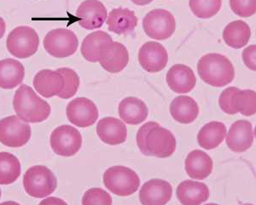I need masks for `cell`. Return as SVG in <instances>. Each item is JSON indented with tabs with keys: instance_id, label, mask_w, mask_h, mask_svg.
Here are the masks:
<instances>
[{
	"instance_id": "cell-1",
	"label": "cell",
	"mask_w": 256,
	"mask_h": 205,
	"mask_svg": "<svg viewBox=\"0 0 256 205\" xmlns=\"http://www.w3.org/2000/svg\"><path fill=\"white\" fill-rule=\"evenodd\" d=\"M13 107L18 117L26 123H41L46 120L52 113L49 103L26 84L20 85L16 91Z\"/></svg>"
},
{
	"instance_id": "cell-2",
	"label": "cell",
	"mask_w": 256,
	"mask_h": 205,
	"mask_svg": "<svg viewBox=\"0 0 256 205\" xmlns=\"http://www.w3.org/2000/svg\"><path fill=\"white\" fill-rule=\"evenodd\" d=\"M198 72L206 84L218 88L230 84L235 78V69L230 60L217 53L204 55L198 61Z\"/></svg>"
},
{
	"instance_id": "cell-3",
	"label": "cell",
	"mask_w": 256,
	"mask_h": 205,
	"mask_svg": "<svg viewBox=\"0 0 256 205\" xmlns=\"http://www.w3.org/2000/svg\"><path fill=\"white\" fill-rule=\"evenodd\" d=\"M24 187L30 196L43 199L54 193L58 188V180L46 166L36 165L26 171L24 177Z\"/></svg>"
},
{
	"instance_id": "cell-4",
	"label": "cell",
	"mask_w": 256,
	"mask_h": 205,
	"mask_svg": "<svg viewBox=\"0 0 256 205\" xmlns=\"http://www.w3.org/2000/svg\"><path fill=\"white\" fill-rule=\"evenodd\" d=\"M104 184L110 193L120 197L135 194L140 186L137 173L125 166H113L104 174Z\"/></svg>"
},
{
	"instance_id": "cell-5",
	"label": "cell",
	"mask_w": 256,
	"mask_h": 205,
	"mask_svg": "<svg viewBox=\"0 0 256 205\" xmlns=\"http://www.w3.org/2000/svg\"><path fill=\"white\" fill-rule=\"evenodd\" d=\"M40 45V38L30 26H18L10 32L6 41L7 49L15 57L25 59L34 55Z\"/></svg>"
},
{
	"instance_id": "cell-6",
	"label": "cell",
	"mask_w": 256,
	"mask_h": 205,
	"mask_svg": "<svg viewBox=\"0 0 256 205\" xmlns=\"http://www.w3.org/2000/svg\"><path fill=\"white\" fill-rule=\"evenodd\" d=\"M78 45L77 36L70 29H54L50 31L44 38V49L54 57H68L76 52Z\"/></svg>"
},
{
	"instance_id": "cell-7",
	"label": "cell",
	"mask_w": 256,
	"mask_h": 205,
	"mask_svg": "<svg viewBox=\"0 0 256 205\" xmlns=\"http://www.w3.org/2000/svg\"><path fill=\"white\" fill-rule=\"evenodd\" d=\"M143 27L150 38L165 40L170 38L176 29L175 18L171 12L162 9H153L146 14Z\"/></svg>"
},
{
	"instance_id": "cell-8",
	"label": "cell",
	"mask_w": 256,
	"mask_h": 205,
	"mask_svg": "<svg viewBox=\"0 0 256 205\" xmlns=\"http://www.w3.org/2000/svg\"><path fill=\"white\" fill-rule=\"evenodd\" d=\"M31 127L18 116L0 120V142L10 148H22L30 142Z\"/></svg>"
},
{
	"instance_id": "cell-9",
	"label": "cell",
	"mask_w": 256,
	"mask_h": 205,
	"mask_svg": "<svg viewBox=\"0 0 256 205\" xmlns=\"http://www.w3.org/2000/svg\"><path fill=\"white\" fill-rule=\"evenodd\" d=\"M50 142L53 152L59 156H74L82 148V134L73 126L62 125L53 130Z\"/></svg>"
},
{
	"instance_id": "cell-10",
	"label": "cell",
	"mask_w": 256,
	"mask_h": 205,
	"mask_svg": "<svg viewBox=\"0 0 256 205\" xmlns=\"http://www.w3.org/2000/svg\"><path fill=\"white\" fill-rule=\"evenodd\" d=\"M146 146L150 156L164 159L172 156L176 150L177 142L174 134L159 124L148 132Z\"/></svg>"
},
{
	"instance_id": "cell-11",
	"label": "cell",
	"mask_w": 256,
	"mask_h": 205,
	"mask_svg": "<svg viewBox=\"0 0 256 205\" xmlns=\"http://www.w3.org/2000/svg\"><path fill=\"white\" fill-rule=\"evenodd\" d=\"M70 123L80 128L94 125L98 119V109L90 99L79 97L70 101L66 109Z\"/></svg>"
},
{
	"instance_id": "cell-12",
	"label": "cell",
	"mask_w": 256,
	"mask_h": 205,
	"mask_svg": "<svg viewBox=\"0 0 256 205\" xmlns=\"http://www.w3.org/2000/svg\"><path fill=\"white\" fill-rule=\"evenodd\" d=\"M99 62L105 71L110 73L122 72L129 62L128 49L118 42L104 43L100 49Z\"/></svg>"
},
{
	"instance_id": "cell-13",
	"label": "cell",
	"mask_w": 256,
	"mask_h": 205,
	"mask_svg": "<svg viewBox=\"0 0 256 205\" xmlns=\"http://www.w3.org/2000/svg\"><path fill=\"white\" fill-rule=\"evenodd\" d=\"M138 61L146 72H160L168 65V54L166 48L158 42H147L140 48Z\"/></svg>"
},
{
	"instance_id": "cell-14",
	"label": "cell",
	"mask_w": 256,
	"mask_h": 205,
	"mask_svg": "<svg viewBox=\"0 0 256 205\" xmlns=\"http://www.w3.org/2000/svg\"><path fill=\"white\" fill-rule=\"evenodd\" d=\"M172 188L166 181L152 179L146 182L140 191V200L142 205H166L171 200Z\"/></svg>"
},
{
	"instance_id": "cell-15",
	"label": "cell",
	"mask_w": 256,
	"mask_h": 205,
	"mask_svg": "<svg viewBox=\"0 0 256 205\" xmlns=\"http://www.w3.org/2000/svg\"><path fill=\"white\" fill-rule=\"evenodd\" d=\"M107 9L98 0H86L80 4L76 11L80 26L88 30L99 28L107 18Z\"/></svg>"
},
{
	"instance_id": "cell-16",
	"label": "cell",
	"mask_w": 256,
	"mask_h": 205,
	"mask_svg": "<svg viewBox=\"0 0 256 205\" xmlns=\"http://www.w3.org/2000/svg\"><path fill=\"white\" fill-rule=\"evenodd\" d=\"M226 145L235 153H244L252 147L254 135L253 126L247 120H238L230 126L227 134Z\"/></svg>"
},
{
	"instance_id": "cell-17",
	"label": "cell",
	"mask_w": 256,
	"mask_h": 205,
	"mask_svg": "<svg viewBox=\"0 0 256 205\" xmlns=\"http://www.w3.org/2000/svg\"><path fill=\"white\" fill-rule=\"evenodd\" d=\"M166 80L169 88L178 94L190 92L196 84L193 70L184 64L174 65L166 73Z\"/></svg>"
},
{
	"instance_id": "cell-18",
	"label": "cell",
	"mask_w": 256,
	"mask_h": 205,
	"mask_svg": "<svg viewBox=\"0 0 256 205\" xmlns=\"http://www.w3.org/2000/svg\"><path fill=\"white\" fill-rule=\"evenodd\" d=\"M96 133L105 144L116 146L126 142L128 129L120 119L107 117L99 120L96 125Z\"/></svg>"
},
{
	"instance_id": "cell-19",
	"label": "cell",
	"mask_w": 256,
	"mask_h": 205,
	"mask_svg": "<svg viewBox=\"0 0 256 205\" xmlns=\"http://www.w3.org/2000/svg\"><path fill=\"white\" fill-rule=\"evenodd\" d=\"M34 86L38 94L46 98L58 96L64 88L62 76L52 70H41L34 78Z\"/></svg>"
},
{
	"instance_id": "cell-20",
	"label": "cell",
	"mask_w": 256,
	"mask_h": 205,
	"mask_svg": "<svg viewBox=\"0 0 256 205\" xmlns=\"http://www.w3.org/2000/svg\"><path fill=\"white\" fill-rule=\"evenodd\" d=\"M176 194L182 205H198L208 201L210 194L206 184L186 180L178 186Z\"/></svg>"
},
{
	"instance_id": "cell-21",
	"label": "cell",
	"mask_w": 256,
	"mask_h": 205,
	"mask_svg": "<svg viewBox=\"0 0 256 205\" xmlns=\"http://www.w3.org/2000/svg\"><path fill=\"white\" fill-rule=\"evenodd\" d=\"M106 23L110 32L118 35L129 34L137 27L138 17L132 10L117 8L111 10Z\"/></svg>"
},
{
	"instance_id": "cell-22",
	"label": "cell",
	"mask_w": 256,
	"mask_h": 205,
	"mask_svg": "<svg viewBox=\"0 0 256 205\" xmlns=\"http://www.w3.org/2000/svg\"><path fill=\"white\" fill-rule=\"evenodd\" d=\"M212 159L204 151L193 150L187 155L186 171L192 179H206L212 173Z\"/></svg>"
},
{
	"instance_id": "cell-23",
	"label": "cell",
	"mask_w": 256,
	"mask_h": 205,
	"mask_svg": "<svg viewBox=\"0 0 256 205\" xmlns=\"http://www.w3.org/2000/svg\"><path fill=\"white\" fill-rule=\"evenodd\" d=\"M148 110L142 100L136 97H126L119 104V115L123 121L131 125H137L146 121Z\"/></svg>"
},
{
	"instance_id": "cell-24",
	"label": "cell",
	"mask_w": 256,
	"mask_h": 205,
	"mask_svg": "<svg viewBox=\"0 0 256 205\" xmlns=\"http://www.w3.org/2000/svg\"><path fill=\"white\" fill-rule=\"evenodd\" d=\"M25 68L20 61L8 58L0 61V88L12 90L24 81Z\"/></svg>"
},
{
	"instance_id": "cell-25",
	"label": "cell",
	"mask_w": 256,
	"mask_h": 205,
	"mask_svg": "<svg viewBox=\"0 0 256 205\" xmlns=\"http://www.w3.org/2000/svg\"><path fill=\"white\" fill-rule=\"evenodd\" d=\"M170 113L178 123L192 124L198 119L199 107L195 100L190 96H178L171 102Z\"/></svg>"
},
{
	"instance_id": "cell-26",
	"label": "cell",
	"mask_w": 256,
	"mask_h": 205,
	"mask_svg": "<svg viewBox=\"0 0 256 205\" xmlns=\"http://www.w3.org/2000/svg\"><path fill=\"white\" fill-rule=\"evenodd\" d=\"M226 136V127L223 123L212 121L205 124L198 135V142L205 150H212L222 144Z\"/></svg>"
},
{
	"instance_id": "cell-27",
	"label": "cell",
	"mask_w": 256,
	"mask_h": 205,
	"mask_svg": "<svg viewBox=\"0 0 256 205\" xmlns=\"http://www.w3.org/2000/svg\"><path fill=\"white\" fill-rule=\"evenodd\" d=\"M250 37V27L242 20L230 22L226 26L223 32L224 42L233 49H241L246 46Z\"/></svg>"
},
{
	"instance_id": "cell-28",
	"label": "cell",
	"mask_w": 256,
	"mask_h": 205,
	"mask_svg": "<svg viewBox=\"0 0 256 205\" xmlns=\"http://www.w3.org/2000/svg\"><path fill=\"white\" fill-rule=\"evenodd\" d=\"M112 41L110 35L104 31H96L88 35L82 42L80 50L83 57L90 62H98L102 45Z\"/></svg>"
},
{
	"instance_id": "cell-29",
	"label": "cell",
	"mask_w": 256,
	"mask_h": 205,
	"mask_svg": "<svg viewBox=\"0 0 256 205\" xmlns=\"http://www.w3.org/2000/svg\"><path fill=\"white\" fill-rule=\"evenodd\" d=\"M22 167L19 159L12 153H0V185L12 184L20 177Z\"/></svg>"
},
{
	"instance_id": "cell-30",
	"label": "cell",
	"mask_w": 256,
	"mask_h": 205,
	"mask_svg": "<svg viewBox=\"0 0 256 205\" xmlns=\"http://www.w3.org/2000/svg\"><path fill=\"white\" fill-rule=\"evenodd\" d=\"M232 104L238 113L244 116L254 115L256 113V91L238 89L233 95Z\"/></svg>"
},
{
	"instance_id": "cell-31",
	"label": "cell",
	"mask_w": 256,
	"mask_h": 205,
	"mask_svg": "<svg viewBox=\"0 0 256 205\" xmlns=\"http://www.w3.org/2000/svg\"><path fill=\"white\" fill-rule=\"evenodd\" d=\"M189 5L196 17L210 19L222 9V0H190Z\"/></svg>"
},
{
	"instance_id": "cell-32",
	"label": "cell",
	"mask_w": 256,
	"mask_h": 205,
	"mask_svg": "<svg viewBox=\"0 0 256 205\" xmlns=\"http://www.w3.org/2000/svg\"><path fill=\"white\" fill-rule=\"evenodd\" d=\"M56 72H59L64 79V90L58 96L65 100L73 97L78 91L80 84L79 75L73 69L68 67L59 68Z\"/></svg>"
},
{
	"instance_id": "cell-33",
	"label": "cell",
	"mask_w": 256,
	"mask_h": 205,
	"mask_svg": "<svg viewBox=\"0 0 256 205\" xmlns=\"http://www.w3.org/2000/svg\"><path fill=\"white\" fill-rule=\"evenodd\" d=\"M110 195L102 188H90L86 192L82 199V205H112Z\"/></svg>"
},
{
	"instance_id": "cell-34",
	"label": "cell",
	"mask_w": 256,
	"mask_h": 205,
	"mask_svg": "<svg viewBox=\"0 0 256 205\" xmlns=\"http://www.w3.org/2000/svg\"><path fill=\"white\" fill-rule=\"evenodd\" d=\"M230 9L241 17H250L256 12V0H230Z\"/></svg>"
},
{
	"instance_id": "cell-35",
	"label": "cell",
	"mask_w": 256,
	"mask_h": 205,
	"mask_svg": "<svg viewBox=\"0 0 256 205\" xmlns=\"http://www.w3.org/2000/svg\"><path fill=\"white\" fill-rule=\"evenodd\" d=\"M238 90V88L236 87H229L220 94L218 99V105L224 113L230 115H234L238 113L235 108L233 107L232 104L233 95Z\"/></svg>"
},
{
	"instance_id": "cell-36",
	"label": "cell",
	"mask_w": 256,
	"mask_h": 205,
	"mask_svg": "<svg viewBox=\"0 0 256 205\" xmlns=\"http://www.w3.org/2000/svg\"><path fill=\"white\" fill-rule=\"evenodd\" d=\"M159 125L156 122H148L142 125L140 128V130L137 133V144L138 147L140 148V152L143 153L146 156H150L148 155V149L146 146V137L148 136V133L152 129Z\"/></svg>"
},
{
	"instance_id": "cell-37",
	"label": "cell",
	"mask_w": 256,
	"mask_h": 205,
	"mask_svg": "<svg viewBox=\"0 0 256 205\" xmlns=\"http://www.w3.org/2000/svg\"><path fill=\"white\" fill-rule=\"evenodd\" d=\"M242 61L246 67L250 69L256 71V46L250 45L242 51Z\"/></svg>"
},
{
	"instance_id": "cell-38",
	"label": "cell",
	"mask_w": 256,
	"mask_h": 205,
	"mask_svg": "<svg viewBox=\"0 0 256 205\" xmlns=\"http://www.w3.org/2000/svg\"><path fill=\"white\" fill-rule=\"evenodd\" d=\"M44 204H50V205H53V204H62V205H66V203L64 202L62 200H58V199H55V198H50V200H46L43 202L40 203V205H44Z\"/></svg>"
},
{
	"instance_id": "cell-39",
	"label": "cell",
	"mask_w": 256,
	"mask_h": 205,
	"mask_svg": "<svg viewBox=\"0 0 256 205\" xmlns=\"http://www.w3.org/2000/svg\"><path fill=\"white\" fill-rule=\"evenodd\" d=\"M6 21L4 20L3 18L0 16V38L4 37V35L6 33Z\"/></svg>"
},
{
	"instance_id": "cell-40",
	"label": "cell",
	"mask_w": 256,
	"mask_h": 205,
	"mask_svg": "<svg viewBox=\"0 0 256 205\" xmlns=\"http://www.w3.org/2000/svg\"><path fill=\"white\" fill-rule=\"evenodd\" d=\"M132 3L137 4V5L143 6L152 3L153 0H131Z\"/></svg>"
},
{
	"instance_id": "cell-41",
	"label": "cell",
	"mask_w": 256,
	"mask_h": 205,
	"mask_svg": "<svg viewBox=\"0 0 256 205\" xmlns=\"http://www.w3.org/2000/svg\"><path fill=\"white\" fill-rule=\"evenodd\" d=\"M1 194H1V190H0V198H1Z\"/></svg>"
}]
</instances>
